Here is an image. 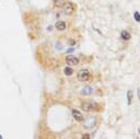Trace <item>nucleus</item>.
Instances as JSON below:
<instances>
[{"instance_id": "1", "label": "nucleus", "mask_w": 140, "mask_h": 139, "mask_svg": "<svg viewBox=\"0 0 140 139\" xmlns=\"http://www.w3.org/2000/svg\"><path fill=\"white\" fill-rule=\"evenodd\" d=\"M81 107L85 112H92V111L98 110V104L95 102H84V103H82Z\"/></svg>"}, {"instance_id": "2", "label": "nucleus", "mask_w": 140, "mask_h": 139, "mask_svg": "<svg viewBox=\"0 0 140 139\" xmlns=\"http://www.w3.org/2000/svg\"><path fill=\"white\" fill-rule=\"evenodd\" d=\"M77 77H78V80L79 81H88L89 78H90V74L88 70H85V69H82V70H79L78 71V75H77Z\"/></svg>"}, {"instance_id": "3", "label": "nucleus", "mask_w": 140, "mask_h": 139, "mask_svg": "<svg viewBox=\"0 0 140 139\" xmlns=\"http://www.w3.org/2000/svg\"><path fill=\"white\" fill-rule=\"evenodd\" d=\"M62 7H64V12H65V14H67V15L72 14L73 11H75V6H73L71 2H65Z\"/></svg>"}, {"instance_id": "4", "label": "nucleus", "mask_w": 140, "mask_h": 139, "mask_svg": "<svg viewBox=\"0 0 140 139\" xmlns=\"http://www.w3.org/2000/svg\"><path fill=\"white\" fill-rule=\"evenodd\" d=\"M66 62H67L70 67H71V66H77L79 64V59L73 55H68L67 57H66Z\"/></svg>"}, {"instance_id": "5", "label": "nucleus", "mask_w": 140, "mask_h": 139, "mask_svg": "<svg viewBox=\"0 0 140 139\" xmlns=\"http://www.w3.org/2000/svg\"><path fill=\"white\" fill-rule=\"evenodd\" d=\"M96 125V118L95 117H89L88 120L84 122V128L86 129H91Z\"/></svg>"}, {"instance_id": "6", "label": "nucleus", "mask_w": 140, "mask_h": 139, "mask_svg": "<svg viewBox=\"0 0 140 139\" xmlns=\"http://www.w3.org/2000/svg\"><path fill=\"white\" fill-rule=\"evenodd\" d=\"M71 114H72V116H73V118L77 121V122H80V123H82L83 121H84V118H83V115L80 113V111H78V110H71Z\"/></svg>"}, {"instance_id": "7", "label": "nucleus", "mask_w": 140, "mask_h": 139, "mask_svg": "<svg viewBox=\"0 0 140 139\" xmlns=\"http://www.w3.org/2000/svg\"><path fill=\"white\" fill-rule=\"evenodd\" d=\"M92 88L91 87H89V85H85V87H83L82 88V90H81V94L83 95H90V94H92Z\"/></svg>"}, {"instance_id": "8", "label": "nucleus", "mask_w": 140, "mask_h": 139, "mask_svg": "<svg viewBox=\"0 0 140 139\" xmlns=\"http://www.w3.org/2000/svg\"><path fill=\"white\" fill-rule=\"evenodd\" d=\"M55 28L58 31H64V30H66V23L64 21H57L55 24Z\"/></svg>"}, {"instance_id": "9", "label": "nucleus", "mask_w": 140, "mask_h": 139, "mask_svg": "<svg viewBox=\"0 0 140 139\" xmlns=\"http://www.w3.org/2000/svg\"><path fill=\"white\" fill-rule=\"evenodd\" d=\"M121 36H122V38H123V39H125V41H129V39L131 38L130 33L127 32V31H125V30H124V31H122Z\"/></svg>"}, {"instance_id": "10", "label": "nucleus", "mask_w": 140, "mask_h": 139, "mask_svg": "<svg viewBox=\"0 0 140 139\" xmlns=\"http://www.w3.org/2000/svg\"><path fill=\"white\" fill-rule=\"evenodd\" d=\"M64 74H65V76H67V77H70V76L73 74V69L71 67H65L64 68Z\"/></svg>"}, {"instance_id": "11", "label": "nucleus", "mask_w": 140, "mask_h": 139, "mask_svg": "<svg viewBox=\"0 0 140 139\" xmlns=\"http://www.w3.org/2000/svg\"><path fill=\"white\" fill-rule=\"evenodd\" d=\"M65 3V0H54V6L56 8H61Z\"/></svg>"}, {"instance_id": "12", "label": "nucleus", "mask_w": 140, "mask_h": 139, "mask_svg": "<svg viewBox=\"0 0 140 139\" xmlns=\"http://www.w3.org/2000/svg\"><path fill=\"white\" fill-rule=\"evenodd\" d=\"M127 100H128V105L131 104V100H132V91L128 90L127 92Z\"/></svg>"}, {"instance_id": "13", "label": "nucleus", "mask_w": 140, "mask_h": 139, "mask_svg": "<svg viewBox=\"0 0 140 139\" xmlns=\"http://www.w3.org/2000/svg\"><path fill=\"white\" fill-rule=\"evenodd\" d=\"M134 16H135V20L137 22H140V13L138 12V11H136L135 13H134Z\"/></svg>"}, {"instance_id": "14", "label": "nucleus", "mask_w": 140, "mask_h": 139, "mask_svg": "<svg viewBox=\"0 0 140 139\" xmlns=\"http://www.w3.org/2000/svg\"><path fill=\"white\" fill-rule=\"evenodd\" d=\"M56 48H57L58 49V51H61V49L62 48H64V46H62V44H61V43H57V44H56Z\"/></svg>"}, {"instance_id": "15", "label": "nucleus", "mask_w": 140, "mask_h": 139, "mask_svg": "<svg viewBox=\"0 0 140 139\" xmlns=\"http://www.w3.org/2000/svg\"><path fill=\"white\" fill-rule=\"evenodd\" d=\"M73 51H75V48H69V49H67V54H69V55H71L72 53H73Z\"/></svg>"}, {"instance_id": "16", "label": "nucleus", "mask_w": 140, "mask_h": 139, "mask_svg": "<svg viewBox=\"0 0 140 139\" xmlns=\"http://www.w3.org/2000/svg\"><path fill=\"white\" fill-rule=\"evenodd\" d=\"M82 139H90V135L89 134H84L82 136Z\"/></svg>"}, {"instance_id": "17", "label": "nucleus", "mask_w": 140, "mask_h": 139, "mask_svg": "<svg viewBox=\"0 0 140 139\" xmlns=\"http://www.w3.org/2000/svg\"><path fill=\"white\" fill-rule=\"evenodd\" d=\"M75 44H76V41H73V39H70V41H69V45L70 46H73Z\"/></svg>"}, {"instance_id": "18", "label": "nucleus", "mask_w": 140, "mask_h": 139, "mask_svg": "<svg viewBox=\"0 0 140 139\" xmlns=\"http://www.w3.org/2000/svg\"><path fill=\"white\" fill-rule=\"evenodd\" d=\"M138 98H139V100H140V88L138 89Z\"/></svg>"}, {"instance_id": "19", "label": "nucleus", "mask_w": 140, "mask_h": 139, "mask_svg": "<svg viewBox=\"0 0 140 139\" xmlns=\"http://www.w3.org/2000/svg\"><path fill=\"white\" fill-rule=\"evenodd\" d=\"M0 139H2V136H1V135H0Z\"/></svg>"}, {"instance_id": "20", "label": "nucleus", "mask_w": 140, "mask_h": 139, "mask_svg": "<svg viewBox=\"0 0 140 139\" xmlns=\"http://www.w3.org/2000/svg\"><path fill=\"white\" fill-rule=\"evenodd\" d=\"M139 134H140V130H139Z\"/></svg>"}]
</instances>
